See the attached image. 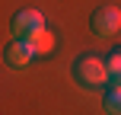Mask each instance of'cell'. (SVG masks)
<instances>
[{
	"instance_id": "cell-1",
	"label": "cell",
	"mask_w": 121,
	"mask_h": 115,
	"mask_svg": "<svg viewBox=\"0 0 121 115\" xmlns=\"http://www.w3.org/2000/svg\"><path fill=\"white\" fill-rule=\"evenodd\" d=\"M73 74H77V80L83 86H89V90H96V86H105L112 80L108 74V61H99L96 55H83L73 64Z\"/></svg>"
},
{
	"instance_id": "cell-4",
	"label": "cell",
	"mask_w": 121,
	"mask_h": 115,
	"mask_svg": "<svg viewBox=\"0 0 121 115\" xmlns=\"http://www.w3.org/2000/svg\"><path fill=\"white\" fill-rule=\"evenodd\" d=\"M32 58H35V51H32V45L26 42V38H16V42L6 48V64L10 67H26Z\"/></svg>"
},
{
	"instance_id": "cell-5",
	"label": "cell",
	"mask_w": 121,
	"mask_h": 115,
	"mask_svg": "<svg viewBox=\"0 0 121 115\" xmlns=\"http://www.w3.org/2000/svg\"><path fill=\"white\" fill-rule=\"evenodd\" d=\"M26 42L32 45V51H35V55H51V51H54V35L48 32V26L35 29L29 38H26Z\"/></svg>"
},
{
	"instance_id": "cell-6",
	"label": "cell",
	"mask_w": 121,
	"mask_h": 115,
	"mask_svg": "<svg viewBox=\"0 0 121 115\" xmlns=\"http://www.w3.org/2000/svg\"><path fill=\"white\" fill-rule=\"evenodd\" d=\"M108 74H112V83L121 86V51H115V55L108 58Z\"/></svg>"
},
{
	"instance_id": "cell-7",
	"label": "cell",
	"mask_w": 121,
	"mask_h": 115,
	"mask_svg": "<svg viewBox=\"0 0 121 115\" xmlns=\"http://www.w3.org/2000/svg\"><path fill=\"white\" fill-rule=\"evenodd\" d=\"M105 112H121V86H115V90L108 93V99H105Z\"/></svg>"
},
{
	"instance_id": "cell-3",
	"label": "cell",
	"mask_w": 121,
	"mask_h": 115,
	"mask_svg": "<svg viewBox=\"0 0 121 115\" xmlns=\"http://www.w3.org/2000/svg\"><path fill=\"white\" fill-rule=\"evenodd\" d=\"M45 26V16L38 10H22V13H16L13 16V35L16 38H29L35 29H42Z\"/></svg>"
},
{
	"instance_id": "cell-2",
	"label": "cell",
	"mask_w": 121,
	"mask_h": 115,
	"mask_svg": "<svg viewBox=\"0 0 121 115\" xmlns=\"http://www.w3.org/2000/svg\"><path fill=\"white\" fill-rule=\"evenodd\" d=\"M121 29V10L118 6H102V10L92 16V32L102 38H112Z\"/></svg>"
}]
</instances>
